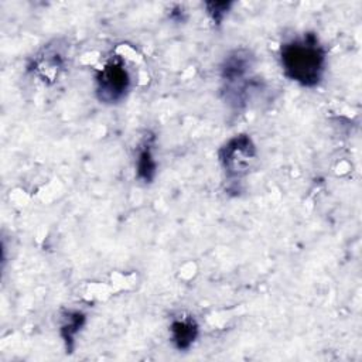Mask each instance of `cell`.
Wrapping results in <instances>:
<instances>
[{
  "mask_svg": "<svg viewBox=\"0 0 362 362\" xmlns=\"http://www.w3.org/2000/svg\"><path fill=\"white\" fill-rule=\"evenodd\" d=\"M280 61L287 78L303 86H315L325 71V51L314 34L291 40L281 45Z\"/></svg>",
  "mask_w": 362,
  "mask_h": 362,
  "instance_id": "6da1fadb",
  "label": "cell"
},
{
  "mask_svg": "<svg viewBox=\"0 0 362 362\" xmlns=\"http://www.w3.org/2000/svg\"><path fill=\"white\" fill-rule=\"evenodd\" d=\"M96 93L102 102L115 103L124 98L130 86V76L120 62L106 64L96 78Z\"/></svg>",
  "mask_w": 362,
  "mask_h": 362,
  "instance_id": "7a4b0ae2",
  "label": "cell"
},
{
  "mask_svg": "<svg viewBox=\"0 0 362 362\" xmlns=\"http://www.w3.org/2000/svg\"><path fill=\"white\" fill-rule=\"evenodd\" d=\"M255 156V146L246 134L235 136L219 151L221 163L229 175H239L245 173Z\"/></svg>",
  "mask_w": 362,
  "mask_h": 362,
  "instance_id": "3957f363",
  "label": "cell"
},
{
  "mask_svg": "<svg viewBox=\"0 0 362 362\" xmlns=\"http://www.w3.org/2000/svg\"><path fill=\"white\" fill-rule=\"evenodd\" d=\"M252 66V57L246 51H235L229 57L225 58L222 65V79L226 83V92H229V98L235 100V96L239 90H245L247 86L246 76Z\"/></svg>",
  "mask_w": 362,
  "mask_h": 362,
  "instance_id": "277c9868",
  "label": "cell"
},
{
  "mask_svg": "<svg viewBox=\"0 0 362 362\" xmlns=\"http://www.w3.org/2000/svg\"><path fill=\"white\" fill-rule=\"evenodd\" d=\"M171 339L178 349H187L195 341L198 327L192 318L175 320L171 324Z\"/></svg>",
  "mask_w": 362,
  "mask_h": 362,
  "instance_id": "5b68a950",
  "label": "cell"
},
{
  "mask_svg": "<svg viewBox=\"0 0 362 362\" xmlns=\"http://www.w3.org/2000/svg\"><path fill=\"white\" fill-rule=\"evenodd\" d=\"M137 177L143 180L144 182H150L156 175V161L153 158V154L147 147H144L137 157Z\"/></svg>",
  "mask_w": 362,
  "mask_h": 362,
  "instance_id": "8992f818",
  "label": "cell"
},
{
  "mask_svg": "<svg viewBox=\"0 0 362 362\" xmlns=\"http://www.w3.org/2000/svg\"><path fill=\"white\" fill-rule=\"evenodd\" d=\"M85 321L83 314L81 313H74V314H68V320L65 324H62L61 327V334L66 342V346L71 349L72 342H74V337L76 335V332L81 329L82 324Z\"/></svg>",
  "mask_w": 362,
  "mask_h": 362,
  "instance_id": "52a82bcc",
  "label": "cell"
},
{
  "mask_svg": "<svg viewBox=\"0 0 362 362\" xmlns=\"http://www.w3.org/2000/svg\"><path fill=\"white\" fill-rule=\"evenodd\" d=\"M206 6H208V13L214 18V21H216V24H219L222 21V18L225 17V14L228 13L230 3H208Z\"/></svg>",
  "mask_w": 362,
  "mask_h": 362,
  "instance_id": "ba28073f",
  "label": "cell"
}]
</instances>
